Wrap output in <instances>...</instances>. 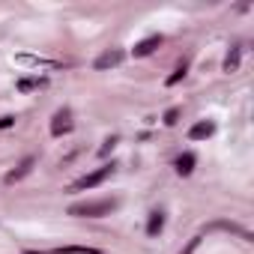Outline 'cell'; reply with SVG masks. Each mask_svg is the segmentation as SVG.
Segmentation results:
<instances>
[{"label":"cell","instance_id":"1","mask_svg":"<svg viewBox=\"0 0 254 254\" xmlns=\"http://www.w3.org/2000/svg\"><path fill=\"white\" fill-rule=\"evenodd\" d=\"M117 206H120V200H117V197H102V200L72 203L66 212H69V215H75V218H102V215H111Z\"/></svg>","mask_w":254,"mask_h":254},{"label":"cell","instance_id":"2","mask_svg":"<svg viewBox=\"0 0 254 254\" xmlns=\"http://www.w3.org/2000/svg\"><path fill=\"white\" fill-rule=\"evenodd\" d=\"M117 171V165L111 162V165H102V168H96V171H90V174H84L81 180H75L72 186H69V191H87V189H96V186H102L105 180H111V174Z\"/></svg>","mask_w":254,"mask_h":254},{"label":"cell","instance_id":"3","mask_svg":"<svg viewBox=\"0 0 254 254\" xmlns=\"http://www.w3.org/2000/svg\"><path fill=\"white\" fill-rule=\"evenodd\" d=\"M15 63H18V66H27V69H60V66H63V60L36 57V54H15Z\"/></svg>","mask_w":254,"mask_h":254},{"label":"cell","instance_id":"4","mask_svg":"<svg viewBox=\"0 0 254 254\" xmlns=\"http://www.w3.org/2000/svg\"><path fill=\"white\" fill-rule=\"evenodd\" d=\"M72 126H75V123H72V111H69V108H60V111L51 117V135H54V138H63V135L72 132Z\"/></svg>","mask_w":254,"mask_h":254},{"label":"cell","instance_id":"5","mask_svg":"<svg viewBox=\"0 0 254 254\" xmlns=\"http://www.w3.org/2000/svg\"><path fill=\"white\" fill-rule=\"evenodd\" d=\"M123 57H126V54H123L120 48H111V51H105V54H99V57H96V63H93V69H96V72H105V69H114V66H120V63H123Z\"/></svg>","mask_w":254,"mask_h":254},{"label":"cell","instance_id":"6","mask_svg":"<svg viewBox=\"0 0 254 254\" xmlns=\"http://www.w3.org/2000/svg\"><path fill=\"white\" fill-rule=\"evenodd\" d=\"M212 135H215V123L212 120H200V123H194L191 129H189V138L191 141H206Z\"/></svg>","mask_w":254,"mask_h":254},{"label":"cell","instance_id":"7","mask_svg":"<svg viewBox=\"0 0 254 254\" xmlns=\"http://www.w3.org/2000/svg\"><path fill=\"white\" fill-rule=\"evenodd\" d=\"M33 165H36V159H33V156H27V159H21V165H18V168H12V171H9V174L3 177V180H6V183L12 186V183L24 180V177H27V174L33 171Z\"/></svg>","mask_w":254,"mask_h":254},{"label":"cell","instance_id":"8","mask_svg":"<svg viewBox=\"0 0 254 254\" xmlns=\"http://www.w3.org/2000/svg\"><path fill=\"white\" fill-rule=\"evenodd\" d=\"M206 230H227V233H236L242 242H251V233H248L245 227L233 224V221H212V224H206Z\"/></svg>","mask_w":254,"mask_h":254},{"label":"cell","instance_id":"9","mask_svg":"<svg viewBox=\"0 0 254 254\" xmlns=\"http://www.w3.org/2000/svg\"><path fill=\"white\" fill-rule=\"evenodd\" d=\"M159 45H162V36L156 33V36H147V39H141V42L132 48V54H135V57H150V54H153Z\"/></svg>","mask_w":254,"mask_h":254},{"label":"cell","instance_id":"10","mask_svg":"<svg viewBox=\"0 0 254 254\" xmlns=\"http://www.w3.org/2000/svg\"><path fill=\"white\" fill-rule=\"evenodd\" d=\"M33 254H105V251L87 248V245H63V248H48V251H33Z\"/></svg>","mask_w":254,"mask_h":254},{"label":"cell","instance_id":"11","mask_svg":"<svg viewBox=\"0 0 254 254\" xmlns=\"http://www.w3.org/2000/svg\"><path fill=\"white\" fill-rule=\"evenodd\" d=\"M239 63H242V45H230V51H227L221 69H224L227 75H233V72H239Z\"/></svg>","mask_w":254,"mask_h":254},{"label":"cell","instance_id":"12","mask_svg":"<svg viewBox=\"0 0 254 254\" xmlns=\"http://www.w3.org/2000/svg\"><path fill=\"white\" fill-rule=\"evenodd\" d=\"M165 230V212L162 209H153L150 218H147V236H159Z\"/></svg>","mask_w":254,"mask_h":254},{"label":"cell","instance_id":"13","mask_svg":"<svg viewBox=\"0 0 254 254\" xmlns=\"http://www.w3.org/2000/svg\"><path fill=\"white\" fill-rule=\"evenodd\" d=\"M194 162H197V159H194V153H183V156L174 162V168H177V174H180V177H189V174L194 171Z\"/></svg>","mask_w":254,"mask_h":254},{"label":"cell","instance_id":"14","mask_svg":"<svg viewBox=\"0 0 254 254\" xmlns=\"http://www.w3.org/2000/svg\"><path fill=\"white\" fill-rule=\"evenodd\" d=\"M186 72H189V63L183 60V63H177V69H174V72L168 75V81H165V84H168V87H174V84H180V81L186 78Z\"/></svg>","mask_w":254,"mask_h":254},{"label":"cell","instance_id":"15","mask_svg":"<svg viewBox=\"0 0 254 254\" xmlns=\"http://www.w3.org/2000/svg\"><path fill=\"white\" fill-rule=\"evenodd\" d=\"M39 87H45V78H21V81H18V90H21V93L39 90Z\"/></svg>","mask_w":254,"mask_h":254},{"label":"cell","instance_id":"16","mask_svg":"<svg viewBox=\"0 0 254 254\" xmlns=\"http://www.w3.org/2000/svg\"><path fill=\"white\" fill-rule=\"evenodd\" d=\"M200 239H203V236H200V233H197V236H191V239H189V242H186V248H183V251H180V254H194V251H197V245H200Z\"/></svg>","mask_w":254,"mask_h":254},{"label":"cell","instance_id":"17","mask_svg":"<svg viewBox=\"0 0 254 254\" xmlns=\"http://www.w3.org/2000/svg\"><path fill=\"white\" fill-rule=\"evenodd\" d=\"M177 120H180V111H177V108L165 111V126H177Z\"/></svg>","mask_w":254,"mask_h":254},{"label":"cell","instance_id":"18","mask_svg":"<svg viewBox=\"0 0 254 254\" xmlns=\"http://www.w3.org/2000/svg\"><path fill=\"white\" fill-rule=\"evenodd\" d=\"M114 147H117V138H108V141L102 144V150H99V156H108V153H111Z\"/></svg>","mask_w":254,"mask_h":254},{"label":"cell","instance_id":"19","mask_svg":"<svg viewBox=\"0 0 254 254\" xmlns=\"http://www.w3.org/2000/svg\"><path fill=\"white\" fill-rule=\"evenodd\" d=\"M12 126H15V117H0V129H12Z\"/></svg>","mask_w":254,"mask_h":254}]
</instances>
